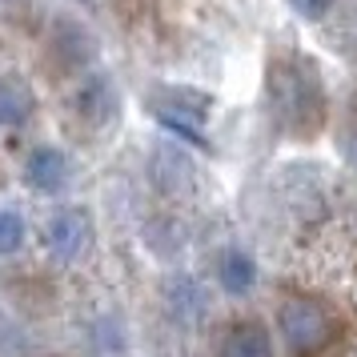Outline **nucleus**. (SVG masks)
Listing matches in <instances>:
<instances>
[{
  "instance_id": "nucleus-1",
  "label": "nucleus",
  "mask_w": 357,
  "mask_h": 357,
  "mask_svg": "<svg viewBox=\"0 0 357 357\" xmlns=\"http://www.w3.org/2000/svg\"><path fill=\"white\" fill-rule=\"evenodd\" d=\"M269 109L289 132H317L325 121V84L305 56H277L269 65Z\"/></svg>"
},
{
  "instance_id": "nucleus-2",
  "label": "nucleus",
  "mask_w": 357,
  "mask_h": 357,
  "mask_svg": "<svg viewBox=\"0 0 357 357\" xmlns=\"http://www.w3.org/2000/svg\"><path fill=\"white\" fill-rule=\"evenodd\" d=\"M277 329L293 354H313L321 349L329 333H333V317L325 313V305L309 301V297H289L277 309Z\"/></svg>"
},
{
  "instance_id": "nucleus-3",
  "label": "nucleus",
  "mask_w": 357,
  "mask_h": 357,
  "mask_svg": "<svg viewBox=\"0 0 357 357\" xmlns=\"http://www.w3.org/2000/svg\"><path fill=\"white\" fill-rule=\"evenodd\" d=\"M93 245V221L84 209H56L45 225V249L52 253V261L73 265L81 261Z\"/></svg>"
},
{
  "instance_id": "nucleus-4",
  "label": "nucleus",
  "mask_w": 357,
  "mask_h": 357,
  "mask_svg": "<svg viewBox=\"0 0 357 357\" xmlns=\"http://www.w3.org/2000/svg\"><path fill=\"white\" fill-rule=\"evenodd\" d=\"M24 185L36 193H61L68 185V157L56 145H36L24 157Z\"/></svg>"
},
{
  "instance_id": "nucleus-5",
  "label": "nucleus",
  "mask_w": 357,
  "mask_h": 357,
  "mask_svg": "<svg viewBox=\"0 0 357 357\" xmlns=\"http://www.w3.org/2000/svg\"><path fill=\"white\" fill-rule=\"evenodd\" d=\"M217 281H221V289L229 297H245V293L257 285V261L249 257L245 249H229L217 261Z\"/></svg>"
},
{
  "instance_id": "nucleus-6",
  "label": "nucleus",
  "mask_w": 357,
  "mask_h": 357,
  "mask_svg": "<svg viewBox=\"0 0 357 357\" xmlns=\"http://www.w3.org/2000/svg\"><path fill=\"white\" fill-rule=\"evenodd\" d=\"M221 357H273L269 329L261 321H237L221 341Z\"/></svg>"
},
{
  "instance_id": "nucleus-7",
  "label": "nucleus",
  "mask_w": 357,
  "mask_h": 357,
  "mask_svg": "<svg viewBox=\"0 0 357 357\" xmlns=\"http://www.w3.org/2000/svg\"><path fill=\"white\" fill-rule=\"evenodd\" d=\"M33 89L17 77H0V125L4 129H20V125H29L33 121Z\"/></svg>"
},
{
  "instance_id": "nucleus-8",
  "label": "nucleus",
  "mask_w": 357,
  "mask_h": 357,
  "mask_svg": "<svg viewBox=\"0 0 357 357\" xmlns=\"http://www.w3.org/2000/svg\"><path fill=\"white\" fill-rule=\"evenodd\" d=\"M81 113L93 121V125H105L109 116H113V109H116V97H113V84L105 81V77H93V81L81 89Z\"/></svg>"
},
{
  "instance_id": "nucleus-9",
  "label": "nucleus",
  "mask_w": 357,
  "mask_h": 357,
  "mask_svg": "<svg viewBox=\"0 0 357 357\" xmlns=\"http://www.w3.org/2000/svg\"><path fill=\"white\" fill-rule=\"evenodd\" d=\"M169 309L177 313L181 321L193 325L197 317H205L209 297H205V289H201L197 281H173V289H169Z\"/></svg>"
},
{
  "instance_id": "nucleus-10",
  "label": "nucleus",
  "mask_w": 357,
  "mask_h": 357,
  "mask_svg": "<svg viewBox=\"0 0 357 357\" xmlns=\"http://www.w3.org/2000/svg\"><path fill=\"white\" fill-rule=\"evenodd\" d=\"M29 237V225H24V217L17 209H8V205H0V257H13L20 245Z\"/></svg>"
},
{
  "instance_id": "nucleus-11",
  "label": "nucleus",
  "mask_w": 357,
  "mask_h": 357,
  "mask_svg": "<svg viewBox=\"0 0 357 357\" xmlns=\"http://www.w3.org/2000/svg\"><path fill=\"white\" fill-rule=\"evenodd\" d=\"M161 125L169 132H177V137H185V141H189V145H209V141H205V129H201V121H193V116L189 113H177V109H161Z\"/></svg>"
},
{
  "instance_id": "nucleus-12",
  "label": "nucleus",
  "mask_w": 357,
  "mask_h": 357,
  "mask_svg": "<svg viewBox=\"0 0 357 357\" xmlns=\"http://www.w3.org/2000/svg\"><path fill=\"white\" fill-rule=\"evenodd\" d=\"M289 8L301 20H325L329 8H333V0H289Z\"/></svg>"
},
{
  "instance_id": "nucleus-13",
  "label": "nucleus",
  "mask_w": 357,
  "mask_h": 357,
  "mask_svg": "<svg viewBox=\"0 0 357 357\" xmlns=\"http://www.w3.org/2000/svg\"><path fill=\"white\" fill-rule=\"evenodd\" d=\"M0 4H13V0H0Z\"/></svg>"
}]
</instances>
